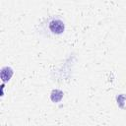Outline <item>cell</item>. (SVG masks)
Wrapping results in <instances>:
<instances>
[{
  "label": "cell",
  "mask_w": 126,
  "mask_h": 126,
  "mask_svg": "<svg viewBox=\"0 0 126 126\" xmlns=\"http://www.w3.org/2000/svg\"><path fill=\"white\" fill-rule=\"evenodd\" d=\"M64 24L60 20H52L49 24V29L53 33H61L64 32Z\"/></svg>",
  "instance_id": "cell-1"
}]
</instances>
